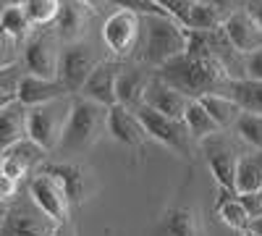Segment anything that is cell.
Here are the masks:
<instances>
[{"mask_svg":"<svg viewBox=\"0 0 262 236\" xmlns=\"http://www.w3.org/2000/svg\"><path fill=\"white\" fill-rule=\"evenodd\" d=\"M152 69L142 66V63H123L121 66V74H118V81H116V100L118 105L128 111H137L142 100H144V90L152 79Z\"/></svg>","mask_w":262,"mask_h":236,"instance_id":"15","label":"cell"},{"mask_svg":"<svg viewBox=\"0 0 262 236\" xmlns=\"http://www.w3.org/2000/svg\"><path fill=\"white\" fill-rule=\"evenodd\" d=\"M39 170H45V174H50L53 179L60 181V186H63L71 205H81L86 200V170L79 163H69V160L45 163Z\"/></svg>","mask_w":262,"mask_h":236,"instance_id":"20","label":"cell"},{"mask_svg":"<svg viewBox=\"0 0 262 236\" xmlns=\"http://www.w3.org/2000/svg\"><path fill=\"white\" fill-rule=\"evenodd\" d=\"M21 139H27V108L13 100L0 111V153Z\"/></svg>","mask_w":262,"mask_h":236,"instance_id":"22","label":"cell"},{"mask_svg":"<svg viewBox=\"0 0 262 236\" xmlns=\"http://www.w3.org/2000/svg\"><path fill=\"white\" fill-rule=\"evenodd\" d=\"M207 6H212L217 13H221L223 18H228L233 11H238L242 8V0H205Z\"/></svg>","mask_w":262,"mask_h":236,"instance_id":"38","label":"cell"},{"mask_svg":"<svg viewBox=\"0 0 262 236\" xmlns=\"http://www.w3.org/2000/svg\"><path fill=\"white\" fill-rule=\"evenodd\" d=\"M18 6L27 13L29 24L34 29L53 27L58 13H60V0H18Z\"/></svg>","mask_w":262,"mask_h":236,"instance_id":"28","label":"cell"},{"mask_svg":"<svg viewBox=\"0 0 262 236\" xmlns=\"http://www.w3.org/2000/svg\"><path fill=\"white\" fill-rule=\"evenodd\" d=\"M242 236H259V233H254V231H249V228H247V231H244Z\"/></svg>","mask_w":262,"mask_h":236,"instance_id":"43","label":"cell"},{"mask_svg":"<svg viewBox=\"0 0 262 236\" xmlns=\"http://www.w3.org/2000/svg\"><path fill=\"white\" fill-rule=\"evenodd\" d=\"M105 134H107V108L84 100V97H79V100L74 97L69 118H66V126H63V134H60L58 153L81 155L86 149H92Z\"/></svg>","mask_w":262,"mask_h":236,"instance_id":"3","label":"cell"},{"mask_svg":"<svg viewBox=\"0 0 262 236\" xmlns=\"http://www.w3.org/2000/svg\"><path fill=\"white\" fill-rule=\"evenodd\" d=\"M155 236H205V228L189 205H170L155 223Z\"/></svg>","mask_w":262,"mask_h":236,"instance_id":"19","label":"cell"},{"mask_svg":"<svg viewBox=\"0 0 262 236\" xmlns=\"http://www.w3.org/2000/svg\"><path fill=\"white\" fill-rule=\"evenodd\" d=\"M226 97H231L242 113H254L262 116V81L254 79H231L226 84Z\"/></svg>","mask_w":262,"mask_h":236,"instance_id":"24","label":"cell"},{"mask_svg":"<svg viewBox=\"0 0 262 236\" xmlns=\"http://www.w3.org/2000/svg\"><path fill=\"white\" fill-rule=\"evenodd\" d=\"M71 100L74 97H60L45 105H37V108H27V139L39 144L45 153L58 149L66 118L71 111Z\"/></svg>","mask_w":262,"mask_h":236,"instance_id":"4","label":"cell"},{"mask_svg":"<svg viewBox=\"0 0 262 236\" xmlns=\"http://www.w3.org/2000/svg\"><path fill=\"white\" fill-rule=\"evenodd\" d=\"M8 3H18V0H8Z\"/></svg>","mask_w":262,"mask_h":236,"instance_id":"45","label":"cell"},{"mask_svg":"<svg viewBox=\"0 0 262 236\" xmlns=\"http://www.w3.org/2000/svg\"><path fill=\"white\" fill-rule=\"evenodd\" d=\"M6 212H8V205L0 202V226H3V221H6Z\"/></svg>","mask_w":262,"mask_h":236,"instance_id":"42","label":"cell"},{"mask_svg":"<svg viewBox=\"0 0 262 236\" xmlns=\"http://www.w3.org/2000/svg\"><path fill=\"white\" fill-rule=\"evenodd\" d=\"M249 231H254V233H259V236H262V216H259V218H254V221L249 223Z\"/></svg>","mask_w":262,"mask_h":236,"instance_id":"39","label":"cell"},{"mask_svg":"<svg viewBox=\"0 0 262 236\" xmlns=\"http://www.w3.org/2000/svg\"><path fill=\"white\" fill-rule=\"evenodd\" d=\"M233 137L238 142L249 144L252 149L262 153V116H254V113H242L238 121L233 123Z\"/></svg>","mask_w":262,"mask_h":236,"instance_id":"30","label":"cell"},{"mask_svg":"<svg viewBox=\"0 0 262 236\" xmlns=\"http://www.w3.org/2000/svg\"><path fill=\"white\" fill-rule=\"evenodd\" d=\"M121 60H97V66L92 69L90 79L84 81L81 87V97L90 100V102H97L102 108H113L118 102L116 100V81H118V74H121Z\"/></svg>","mask_w":262,"mask_h":236,"instance_id":"13","label":"cell"},{"mask_svg":"<svg viewBox=\"0 0 262 236\" xmlns=\"http://www.w3.org/2000/svg\"><path fill=\"white\" fill-rule=\"evenodd\" d=\"M215 216H217V221H221V223H226L228 228H233V231H238V233H244V231L249 228V223H252V218L247 216V210L242 207V202H238L236 197L217 202Z\"/></svg>","mask_w":262,"mask_h":236,"instance_id":"31","label":"cell"},{"mask_svg":"<svg viewBox=\"0 0 262 236\" xmlns=\"http://www.w3.org/2000/svg\"><path fill=\"white\" fill-rule=\"evenodd\" d=\"M233 189H236V195H247V191L262 189V153L249 149V153L238 155L236 174H233Z\"/></svg>","mask_w":262,"mask_h":236,"instance_id":"23","label":"cell"},{"mask_svg":"<svg viewBox=\"0 0 262 236\" xmlns=\"http://www.w3.org/2000/svg\"><path fill=\"white\" fill-rule=\"evenodd\" d=\"M24 74L27 71L21 66V60L11 63V66H0V95H13L16 97V87H18V81Z\"/></svg>","mask_w":262,"mask_h":236,"instance_id":"33","label":"cell"},{"mask_svg":"<svg viewBox=\"0 0 262 236\" xmlns=\"http://www.w3.org/2000/svg\"><path fill=\"white\" fill-rule=\"evenodd\" d=\"M223 16L217 13L212 6H207L205 0H200V3H191L189 8V18H186V29L189 32H215L223 27Z\"/></svg>","mask_w":262,"mask_h":236,"instance_id":"29","label":"cell"},{"mask_svg":"<svg viewBox=\"0 0 262 236\" xmlns=\"http://www.w3.org/2000/svg\"><path fill=\"white\" fill-rule=\"evenodd\" d=\"M34 27L29 24L27 13L21 11L18 3H6L0 11V34L8 37L11 42H16L18 48H24V42L32 37Z\"/></svg>","mask_w":262,"mask_h":236,"instance_id":"25","label":"cell"},{"mask_svg":"<svg viewBox=\"0 0 262 236\" xmlns=\"http://www.w3.org/2000/svg\"><path fill=\"white\" fill-rule=\"evenodd\" d=\"M223 32H226V37L231 39V45L242 53V55H247V53L262 48V34L257 32V27L249 21V16L244 13V8L233 11V13L223 21Z\"/></svg>","mask_w":262,"mask_h":236,"instance_id":"21","label":"cell"},{"mask_svg":"<svg viewBox=\"0 0 262 236\" xmlns=\"http://www.w3.org/2000/svg\"><path fill=\"white\" fill-rule=\"evenodd\" d=\"M200 149L207 158V165L212 170V176L217 181V189H221V200H231L236 197V189H233V174H236V160H238V149H236V142H233V134H223L217 132L207 139L200 142Z\"/></svg>","mask_w":262,"mask_h":236,"instance_id":"6","label":"cell"},{"mask_svg":"<svg viewBox=\"0 0 262 236\" xmlns=\"http://www.w3.org/2000/svg\"><path fill=\"white\" fill-rule=\"evenodd\" d=\"M134 113H137V118L142 121V126H144V132H147L149 139L165 144L168 149H173L176 155H181V158H186V160L194 158V139H191V134L186 132L184 121L160 116L158 111L147 108V105H139Z\"/></svg>","mask_w":262,"mask_h":236,"instance_id":"8","label":"cell"},{"mask_svg":"<svg viewBox=\"0 0 262 236\" xmlns=\"http://www.w3.org/2000/svg\"><path fill=\"white\" fill-rule=\"evenodd\" d=\"M142 39V16L131 11H113L102 24V42L113 60H131L139 50Z\"/></svg>","mask_w":262,"mask_h":236,"instance_id":"7","label":"cell"},{"mask_svg":"<svg viewBox=\"0 0 262 236\" xmlns=\"http://www.w3.org/2000/svg\"><path fill=\"white\" fill-rule=\"evenodd\" d=\"M200 105L210 113V118L217 123L221 132H231L238 116H242V108L226 95H205V97H200Z\"/></svg>","mask_w":262,"mask_h":236,"instance_id":"26","label":"cell"},{"mask_svg":"<svg viewBox=\"0 0 262 236\" xmlns=\"http://www.w3.org/2000/svg\"><path fill=\"white\" fill-rule=\"evenodd\" d=\"M184 126H186V132L191 134V139H196V142H202V139H207V137L221 132L217 123L210 118V113L200 105V100H191L189 102V108L184 113Z\"/></svg>","mask_w":262,"mask_h":236,"instance_id":"27","label":"cell"},{"mask_svg":"<svg viewBox=\"0 0 262 236\" xmlns=\"http://www.w3.org/2000/svg\"><path fill=\"white\" fill-rule=\"evenodd\" d=\"M63 42L58 39L53 27L34 29L32 37L21 48V66L27 74L39 79H55L58 76V60H60Z\"/></svg>","mask_w":262,"mask_h":236,"instance_id":"5","label":"cell"},{"mask_svg":"<svg viewBox=\"0 0 262 236\" xmlns=\"http://www.w3.org/2000/svg\"><path fill=\"white\" fill-rule=\"evenodd\" d=\"M92 11L81 6L79 0H60V13L55 18V34L63 45H74V42H84L86 27H90Z\"/></svg>","mask_w":262,"mask_h":236,"instance_id":"17","label":"cell"},{"mask_svg":"<svg viewBox=\"0 0 262 236\" xmlns=\"http://www.w3.org/2000/svg\"><path fill=\"white\" fill-rule=\"evenodd\" d=\"M105 3H111L116 11H131L137 16H165V11L158 8L152 0H105Z\"/></svg>","mask_w":262,"mask_h":236,"instance_id":"32","label":"cell"},{"mask_svg":"<svg viewBox=\"0 0 262 236\" xmlns=\"http://www.w3.org/2000/svg\"><path fill=\"white\" fill-rule=\"evenodd\" d=\"M189 102L191 100L186 95H181L179 90H173L170 84H165L155 74H152L147 90H144V100H142V105H147V108H152V111H158L160 116L176 118V121H184V113L189 108Z\"/></svg>","mask_w":262,"mask_h":236,"instance_id":"14","label":"cell"},{"mask_svg":"<svg viewBox=\"0 0 262 236\" xmlns=\"http://www.w3.org/2000/svg\"><path fill=\"white\" fill-rule=\"evenodd\" d=\"M107 134L131 149H142L147 142V132H144L142 121L137 118V113L123 108L118 102L113 108H107Z\"/></svg>","mask_w":262,"mask_h":236,"instance_id":"16","label":"cell"},{"mask_svg":"<svg viewBox=\"0 0 262 236\" xmlns=\"http://www.w3.org/2000/svg\"><path fill=\"white\" fill-rule=\"evenodd\" d=\"M27 189H29V200L45 212L53 223L63 226L66 221H69L71 202H69V197H66V191H63L58 179H53L50 174H45V170H37L34 176H29Z\"/></svg>","mask_w":262,"mask_h":236,"instance_id":"11","label":"cell"},{"mask_svg":"<svg viewBox=\"0 0 262 236\" xmlns=\"http://www.w3.org/2000/svg\"><path fill=\"white\" fill-rule=\"evenodd\" d=\"M236 200L242 202V207L247 210V216H249L252 221L262 216V189L247 191V195H236Z\"/></svg>","mask_w":262,"mask_h":236,"instance_id":"34","label":"cell"},{"mask_svg":"<svg viewBox=\"0 0 262 236\" xmlns=\"http://www.w3.org/2000/svg\"><path fill=\"white\" fill-rule=\"evenodd\" d=\"M242 8H244V13L249 16V21L257 27V32L262 34V0H244Z\"/></svg>","mask_w":262,"mask_h":236,"instance_id":"37","label":"cell"},{"mask_svg":"<svg viewBox=\"0 0 262 236\" xmlns=\"http://www.w3.org/2000/svg\"><path fill=\"white\" fill-rule=\"evenodd\" d=\"M244 74H247V79L262 81V48L244 55Z\"/></svg>","mask_w":262,"mask_h":236,"instance_id":"35","label":"cell"},{"mask_svg":"<svg viewBox=\"0 0 262 236\" xmlns=\"http://www.w3.org/2000/svg\"><path fill=\"white\" fill-rule=\"evenodd\" d=\"M191 3H200V0H191Z\"/></svg>","mask_w":262,"mask_h":236,"instance_id":"46","label":"cell"},{"mask_svg":"<svg viewBox=\"0 0 262 236\" xmlns=\"http://www.w3.org/2000/svg\"><path fill=\"white\" fill-rule=\"evenodd\" d=\"M79 3H81V6H86L90 11H95V8H97L100 3H105V0H79Z\"/></svg>","mask_w":262,"mask_h":236,"instance_id":"40","label":"cell"},{"mask_svg":"<svg viewBox=\"0 0 262 236\" xmlns=\"http://www.w3.org/2000/svg\"><path fill=\"white\" fill-rule=\"evenodd\" d=\"M186 45H189V29L176 24L173 18L142 16V45L137 50V55L142 58L139 60L142 66L158 71L168 60L186 53Z\"/></svg>","mask_w":262,"mask_h":236,"instance_id":"2","label":"cell"},{"mask_svg":"<svg viewBox=\"0 0 262 236\" xmlns=\"http://www.w3.org/2000/svg\"><path fill=\"white\" fill-rule=\"evenodd\" d=\"M97 66V55L86 42H74V45H63L60 60H58V84L66 90V95L81 92L84 81L90 79L92 69Z\"/></svg>","mask_w":262,"mask_h":236,"instance_id":"10","label":"cell"},{"mask_svg":"<svg viewBox=\"0 0 262 236\" xmlns=\"http://www.w3.org/2000/svg\"><path fill=\"white\" fill-rule=\"evenodd\" d=\"M58 223H53L45 212H42L29 197H16L8 205L6 221L0 226L3 236H55L58 233Z\"/></svg>","mask_w":262,"mask_h":236,"instance_id":"9","label":"cell"},{"mask_svg":"<svg viewBox=\"0 0 262 236\" xmlns=\"http://www.w3.org/2000/svg\"><path fill=\"white\" fill-rule=\"evenodd\" d=\"M155 76L170 84L173 90H179L181 95H186L189 100H200L205 95H223L226 84L231 81L210 55L202 32H189L186 53L160 66Z\"/></svg>","mask_w":262,"mask_h":236,"instance_id":"1","label":"cell"},{"mask_svg":"<svg viewBox=\"0 0 262 236\" xmlns=\"http://www.w3.org/2000/svg\"><path fill=\"white\" fill-rule=\"evenodd\" d=\"M13 100H16L13 95H0V111H3V108H6V105H11Z\"/></svg>","mask_w":262,"mask_h":236,"instance_id":"41","label":"cell"},{"mask_svg":"<svg viewBox=\"0 0 262 236\" xmlns=\"http://www.w3.org/2000/svg\"><path fill=\"white\" fill-rule=\"evenodd\" d=\"M60 97H69V95L58 84V79H39V76L24 74L16 87V102H21L24 108H37V105H45Z\"/></svg>","mask_w":262,"mask_h":236,"instance_id":"18","label":"cell"},{"mask_svg":"<svg viewBox=\"0 0 262 236\" xmlns=\"http://www.w3.org/2000/svg\"><path fill=\"white\" fill-rule=\"evenodd\" d=\"M6 3H8V0H0V11H3V6H6Z\"/></svg>","mask_w":262,"mask_h":236,"instance_id":"44","label":"cell"},{"mask_svg":"<svg viewBox=\"0 0 262 236\" xmlns=\"http://www.w3.org/2000/svg\"><path fill=\"white\" fill-rule=\"evenodd\" d=\"M48 160V153L32 139H21L11 144L8 149L0 153V174H6L16 181H24L37 174V168H42Z\"/></svg>","mask_w":262,"mask_h":236,"instance_id":"12","label":"cell"},{"mask_svg":"<svg viewBox=\"0 0 262 236\" xmlns=\"http://www.w3.org/2000/svg\"><path fill=\"white\" fill-rule=\"evenodd\" d=\"M18 195H21V181H16V179H11L6 174H0V202L11 205Z\"/></svg>","mask_w":262,"mask_h":236,"instance_id":"36","label":"cell"}]
</instances>
